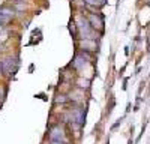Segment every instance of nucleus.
<instances>
[{"label": "nucleus", "instance_id": "nucleus-3", "mask_svg": "<svg viewBox=\"0 0 150 144\" xmlns=\"http://www.w3.org/2000/svg\"><path fill=\"white\" fill-rule=\"evenodd\" d=\"M2 63H3V72H5V74H8L9 77L15 75V72L18 71V65H20L18 59L8 57V59H5V60H3Z\"/></svg>", "mask_w": 150, "mask_h": 144}, {"label": "nucleus", "instance_id": "nucleus-12", "mask_svg": "<svg viewBox=\"0 0 150 144\" xmlns=\"http://www.w3.org/2000/svg\"><path fill=\"white\" fill-rule=\"evenodd\" d=\"M2 72H3V63L0 62V74H2Z\"/></svg>", "mask_w": 150, "mask_h": 144}, {"label": "nucleus", "instance_id": "nucleus-7", "mask_svg": "<svg viewBox=\"0 0 150 144\" xmlns=\"http://www.w3.org/2000/svg\"><path fill=\"white\" fill-rule=\"evenodd\" d=\"M77 87L78 89H81V90H87V89H90V80H83V78H80V80H77Z\"/></svg>", "mask_w": 150, "mask_h": 144}, {"label": "nucleus", "instance_id": "nucleus-1", "mask_svg": "<svg viewBox=\"0 0 150 144\" xmlns=\"http://www.w3.org/2000/svg\"><path fill=\"white\" fill-rule=\"evenodd\" d=\"M77 32L81 36V39H96L98 32L92 27L87 17H81L77 20Z\"/></svg>", "mask_w": 150, "mask_h": 144}, {"label": "nucleus", "instance_id": "nucleus-8", "mask_svg": "<svg viewBox=\"0 0 150 144\" xmlns=\"http://www.w3.org/2000/svg\"><path fill=\"white\" fill-rule=\"evenodd\" d=\"M83 2L86 3V5H89V6H93V8H101V6H104L99 0H83Z\"/></svg>", "mask_w": 150, "mask_h": 144}, {"label": "nucleus", "instance_id": "nucleus-4", "mask_svg": "<svg viewBox=\"0 0 150 144\" xmlns=\"http://www.w3.org/2000/svg\"><path fill=\"white\" fill-rule=\"evenodd\" d=\"M87 20L92 24V27L99 32V33H104V17L101 14H89L87 15Z\"/></svg>", "mask_w": 150, "mask_h": 144}, {"label": "nucleus", "instance_id": "nucleus-6", "mask_svg": "<svg viewBox=\"0 0 150 144\" xmlns=\"http://www.w3.org/2000/svg\"><path fill=\"white\" fill-rule=\"evenodd\" d=\"M69 101H71V98L66 96V95H63V93L54 96V104H68Z\"/></svg>", "mask_w": 150, "mask_h": 144}, {"label": "nucleus", "instance_id": "nucleus-5", "mask_svg": "<svg viewBox=\"0 0 150 144\" xmlns=\"http://www.w3.org/2000/svg\"><path fill=\"white\" fill-rule=\"evenodd\" d=\"M80 47H81V50L83 51H93L95 48L98 47L96 45V41L95 39H81L80 41Z\"/></svg>", "mask_w": 150, "mask_h": 144}, {"label": "nucleus", "instance_id": "nucleus-9", "mask_svg": "<svg viewBox=\"0 0 150 144\" xmlns=\"http://www.w3.org/2000/svg\"><path fill=\"white\" fill-rule=\"evenodd\" d=\"M0 14L12 17V15H14V8H12V9H9V8H0Z\"/></svg>", "mask_w": 150, "mask_h": 144}, {"label": "nucleus", "instance_id": "nucleus-10", "mask_svg": "<svg viewBox=\"0 0 150 144\" xmlns=\"http://www.w3.org/2000/svg\"><path fill=\"white\" fill-rule=\"evenodd\" d=\"M11 20V17H8V15H3V14H0V23H8Z\"/></svg>", "mask_w": 150, "mask_h": 144}, {"label": "nucleus", "instance_id": "nucleus-2", "mask_svg": "<svg viewBox=\"0 0 150 144\" xmlns=\"http://www.w3.org/2000/svg\"><path fill=\"white\" fill-rule=\"evenodd\" d=\"M48 138L50 141H60V143H68L66 129L60 125H54L48 131Z\"/></svg>", "mask_w": 150, "mask_h": 144}, {"label": "nucleus", "instance_id": "nucleus-11", "mask_svg": "<svg viewBox=\"0 0 150 144\" xmlns=\"http://www.w3.org/2000/svg\"><path fill=\"white\" fill-rule=\"evenodd\" d=\"M51 144H68V143H60V141H51Z\"/></svg>", "mask_w": 150, "mask_h": 144}]
</instances>
